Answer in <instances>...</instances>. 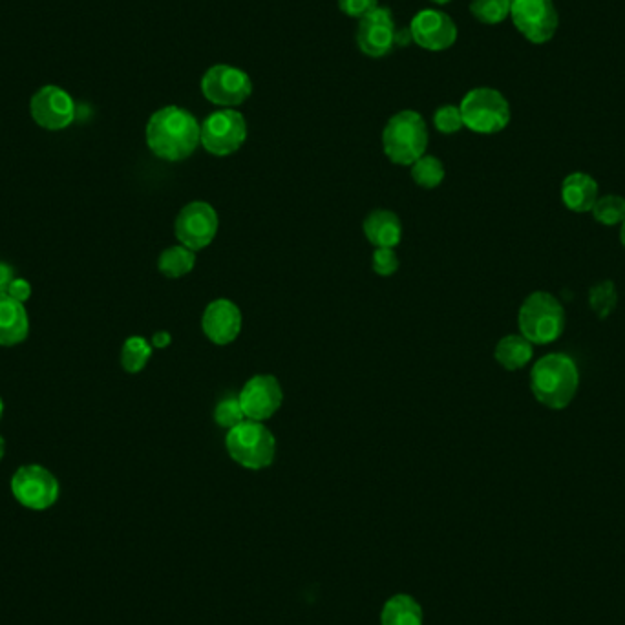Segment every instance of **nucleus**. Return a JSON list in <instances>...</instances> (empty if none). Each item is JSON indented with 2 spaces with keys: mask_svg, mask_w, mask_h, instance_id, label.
Returning a JSON list of instances; mask_svg holds the SVG:
<instances>
[{
  "mask_svg": "<svg viewBox=\"0 0 625 625\" xmlns=\"http://www.w3.org/2000/svg\"><path fill=\"white\" fill-rule=\"evenodd\" d=\"M145 138L156 158L183 161L202 145V125L187 108L163 106L150 116Z\"/></svg>",
  "mask_w": 625,
  "mask_h": 625,
  "instance_id": "f257e3e1",
  "label": "nucleus"
},
{
  "mask_svg": "<svg viewBox=\"0 0 625 625\" xmlns=\"http://www.w3.org/2000/svg\"><path fill=\"white\" fill-rule=\"evenodd\" d=\"M578 386V366L563 353L545 355L530 371V390L543 406L551 410H563L573 403Z\"/></svg>",
  "mask_w": 625,
  "mask_h": 625,
  "instance_id": "f03ea898",
  "label": "nucleus"
},
{
  "mask_svg": "<svg viewBox=\"0 0 625 625\" xmlns=\"http://www.w3.org/2000/svg\"><path fill=\"white\" fill-rule=\"evenodd\" d=\"M428 127L415 110H403L390 117L382 130V150L395 165L412 167L428 149Z\"/></svg>",
  "mask_w": 625,
  "mask_h": 625,
  "instance_id": "7ed1b4c3",
  "label": "nucleus"
},
{
  "mask_svg": "<svg viewBox=\"0 0 625 625\" xmlns=\"http://www.w3.org/2000/svg\"><path fill=\"white\" fill-rule=\"evenodd\" d=\"M225 448L240 467L264 470L275 461L276 439L264 423L245 419L244 423L227 430Z\"/></svg>",
  "mask_w": 625,
  "mask_h": 625,
  "instance_id": "20e7f679",
  "label": "nucleus"
},
{
  "mask_svg": "<svg viewBox=\"0 0 625 625\" xmlns=\"http://www.w3.org/2000/svg\"><path fill=\"white\" fill-rule=\"evenodd\" d=\"M521 335L529 340L530 344H551L562 337L565 329V311L560 300L545 293L536 291L521 304L518 315Z\"/></svg>",
  "mask_w": 625,
  "mask_h": 625,
  "instance_id": "39448f33",
  "label": "nucleus"
},
{
  "mask_svg": "<svg viewBox=\"0 0 625 625\" xmlns=\"http://www.w3.org/2000/svg\"><path fill=\"white\" fill-rule=\"evenodd\" d=\"M463 125L476 134H498L510 123V105L505 96L488 86L474 88L463 97L461 105Z\"/></svg>",
  "mask_w": 625,
  "mask_h": 625,
  "instance_id": "423d86ee",
  "label": "nucleus"
},
{
  "mask_svg": "<svg viewBox=\"0 0 625 625\" xmlns=\"http://www.w3.org/2000/svg\"><path fill=\"white\" fill-rule=\"evenodd\" d=\"M245 139L247 121L233 108L216 110L202 123V147L212 156H231L244 147Z\"/></svg>",
  "mask_w": 625,
  "mask_h": 625,
  "instance_id": "0eeeda50",
  "label": "nucleus"
},
{
  "mask_svg": "<svg viewBox=\"0 0 625 625\" xmlns=\"http://www.w3.org/2000/svg\"><path fill=\"white\" fill-rule=\"evenodd\" d=\"M202 94L212 105L233 108L244 105L251 97L253 81L242 68L231 64H216L203 74Z\"/></svg>",
  "mask_w": 625,
  "mask_h": 625,
  "instance_id": "6e6552de",
  "label": "nucleus"
},
{
  "mask_svg": "<svg viewBox=\"0 0 625 625\" xmlns=\"http://www.w3.org/2000/svg\"><path fill=\"white\" fill-rule=\"evenodd\" d=\"M11 494L30 510H46L59 499V481L48 468L24 465L11 477Z\"/></svg>",
  "mask_w": 625,
  "mask_h": 625,
  "instance_id": "1a4fd4ad",
  "label": "nucleus"
},
{
  "mask_svg": "<svg viewBox=\"0 0 625 625\" xmlns=\"http://www.w3.org/2000/svg\"><path fill=\"white\" fill-rule=\"evenodd\" d=\"M218 225V212L211 203L192 202L185 205L178 214L174 222V234L180 245L198 253L214 242Z\"/></svg>",
  "mask_w": 625,
  "mask_h": 625,
  "instance_id": "9d476101",
  "label": "nucleus"
},
{
  "mask_svg": "<svg viewBox=\"0 0 625 625\" xmlns=\"http://www.w3.org/2000/svg\"><path fill=\"white\" fill-rule=\"evenodd\" d=\"M510 19L532 44L549 43L558 30V11L552 0H514Z\"/></svg>",
  "mask_w": 625,
  "mask_h": 625,
  "instance_id": "9b49d317",
  "label": "nucleus"
},
{
  "mask_svg": "<svg viewBox=\"0 0 625 625\" xmlns=\"http://www.w3.org/2000/svg\"><path fill=\"white\" fill-rule=\"evenodd\" d=\"M245 419L264 423L280 410L284 403V390L275 375L262 373L245 382L238 395Z\"/></svg>",
  "mask_w": 625,
  "mask_h": 625,
  "instance_id": "f8f14e48",
  "label": "nucleus"
},
{
  "mask_svg": "<svg viewBox=\"0 0 625 625\" xmlns=\"http://www.w3.org/2000/svg\"><path fill=\"white\" fill-rule=\"evenodd\" d=\"M33 121L46 130H63L75 119V103L61 86H43L35 92L30 103Z\"/></svg>",
  "mask_w": 625,
  "mask_h": 625,
  "instance_id": "ddd939ff",
  "label": "nucleus"
},
{
  "mask_svg": "<svg viewBox=\"0 0 625 625\" xmlns=\"http://www.w3.org/2000/svg\"><path fill=\"white\" fill-rule=\"evenodd\" d=\"M408 30L412 41L428 52H443L457 41L456 22L443 11H419Z\"/></svg>",
  "mask_w": 625,
  "mask_h": 625,
  "instance_id": "4468645a",
  "label": "nucleus"
},
{
  "mask_svg": "<svg viewBox=\"0 0 625 625\" xmlns=\"http://www.w3.org/2000/svg\"><path fill=\"white\" fill-rule=\"evenodd\" d=\"M397 43V30L393 21L392 11L388 8H377L359 21L357 44L361 52L373 59H381L392 52Z\"/></svg>",
  "mask_w": 625,
  "mask_h": 625,
  "instance_id": "2eb2a0df",
  "label": "nucleus"
},
{
  "mask_svg": "<svg viewBox=\"0 0 625 625\" xmlns=\"http://www.w3.org/2000/svg\"><path fill=\"white\" fill-rule=\"evenodd\" d=\"M244 326L242 309L229 298H216L205 308L202 329L205 337L216 346H229L240 337Z\"/></svg>",
  "mask_w": 625,
  "mask_h": 625,
  "instance_id": "dca6fc26",
  "label": "nucleus"
},
{
  "mask_svg": "<svg viewBox=\"0 0 625 625\" xmlns=\"http://www.w3.org/2000/svg\"><path fill=\"white\" fill-rule=\"evenodd\" d=\"M28 335L30 317L24 304L10 295H0V346H17L28 339Z\"/></svg>",
  "mask_w": 625,
  "mask_h": 625,
  "instance_id": "f3484780",
  "label": "nucleus"
},
{
  "mask_svg": "<svg viewBox=\"0 0 625 625\" xmlns=\"http://www.w3.org/2000/svg\"><path fill=\"white\" fill-rule=\"evenodd\" d=\"M364 236L377 249L388 247L395 249L403 240V222L393 211L377 209L370 212L364 220Z\"/></svg>",
  "mask_w": 625,
  "mask_h": 625,
  "instance_id": "a211bd4d",
  "label": "nucleus"
},
{
  "mask_svg": "<svg viewBox=\"0 0 625 625\" xmlns=\"http://www.w3.org/2000/svg\"><path fill=\"white\" fill-rule=\"evenodd\" d=\"M562 200L569 211L591 212L598 202V183L585 172L569 174L562 183Z\"/></svg>",
  "mask_w": 625,
  "mask_h": 625,
  "instance_id": "6ab92c4d",
  "label": "nucleus"
},
{
  "mask_svg": "<svg viewBox=\"0 0 625 625\" xmlns=\"http://www.w3.org/2000/svg\"><path fill=\"white\" fill-rule=\"evenodd\" d=\"M381 625H423V607L410 594H395L382 607Z\"/></svg>",
  "mask_w": 625,
  "mask_h": 625,
  "instance_id": "aec40b11",
  "label": "nucleus"
},
{
  "mask_svg": "<svg viewBox=\"0 0 625 625\" xmlns=\"http://www.w3.org/2000/svg\"><path fill=\"white\" fill-rule=\"evenodd\" d=\"M534 355L532 344L523 335H507L499 340L494 357L509 371H518L529 364Z\"/></svg>",
  "mask_w": 625,
  "mask_h": 625,
  "instance_id": "412c9836",
  "label": "nucleus"
},
{
  "mask_svg": "<svg viewBox=\"0 0 625 625\" xmlns=\"http://www.w3.org/2000/svg\"><path fill=\"white\" fill-rule=\"evenodd\" d=\"M196 265V253L185 245H174L159 255V273L167 278L189 275Z\"/></svg>",
  "mask_w": 625,
  "mask_h": 625,
  "instance_id": "4be33fe9",
  "label": "nucleus"
},
{
  "mask_svg": "<svg viewBox=\"0 0 625 625\" xmlns=\"http://www.w3.org/2000/svg\"><path fill=\"white\" fill-rule=\"evenodd\" d=\"M152 344L145 337H128L121 348V366L127 373H141L152 357Z\"/></svg>",
  "mask_w": 625,
  "mask_h": 625,
  "instance_id": "5701e85b",
  "label": "nucleus"
},
{
  "mask_svg": "<svg viewBox=\"0 0 625 625\" xmlns=\"http://www.w3.org/2000/svg\"><path fill=\"white\" fill-rule=\"evenodd\" d=\"M410 174L415 185L423 189H435L445 181L446 170L443 161L430 154H424L410 167Z\"/></svg>",
  "mask_w": 625,
  "mask_h": 625,
  "instance_id": "b1692460",
  "label": "nucleus"
},
{
  "mask_svg": "<svg viewBox=\"0 0 625 625\" xmlns=\"http://www.w3.org/2000/svg\"><path fill=\"white\" fill-rule=\"evenodd\" d=\"M618 304V293H616L615 282L605 280L589 291V306L598 318H607L615 311Z\"/></svg>",
  "mask_w": 625,
  "mask_h": 625,
  "instance_id": "393cba45",
  "label": "nucleus"
},
{
  "mask_svg": "<svg viewBox=\"0 0 625 625\" xmlns=\"http://www.w3.org/2000/svg\"><path fill=\"white\" fill-rule=\"evenodd\" d=\"M591 212L596 222L602 223L605 227H613L625 220V200L622 196L609 194L604 198H598Z\"/></svg>",
  "mask_w": 625,
  "mask_h": 625,
  "instance_id": "a878e982",
  "label": "nucleus"
},
{
  "mask_svg": "<svg viewBox=\"0 0 625 625\" xmlns=\"http://www.w3.org/2000/svg\"><path fill=\"white\" fill-rule=\"evenodd\" d=\"M512 0H472L470 13L483 24H499L510 17Z\"/></svg>",
  "mask_w": 625,
  "mask_h": 625,
  "instance_id": "bb28decb",
  "label": "nucleus"
},
{
  "mask_svg": "<svg viewBox=\"0 0 625 625\" xmlns=\"http://www.w3.org/2000/svg\"><path fill=\"white\" fill-rule=\"evenodd\" d=\"M214 421L225 430H231L234 426H238L240 423H244L245 414L242 410V404L238 397H225L220 403L216 404L214 408Z\"/></svg>",
  "mask_w": 625,
  "mask_h": 625,
  "instance_id": "cd10ccee",
  "label": "nucleus"
},
{
  "mask_svg": "<svg viewBox=\"0 0 625 625\" xmlns=\"http://www.w3.org/2000/svg\"><path fill=\"white\" fill-rule=\"evenodd\" d=\"M434 127L441 134H457L461 128L465 127L459 106H439L434 114Z\"/></svg>",
  "mask_w": 625,
  "mask_h": 625,
  "instance_id": "c85d7f7f",
  "label": "nucleus"
},
{
  "mask_svg": "<svg viewBox=\"0 0 625 625\" xmlns=\"http://www.w3.org/2000/svg\"><path fill=\"white\" fill-rule=\"evenodd\" d=\"M373 271L379 276H392L397 273L399 269V256L395 253V249H388V247H381V249H375L373 253Z\"/></svg>",
  "mask_w": 625,
  "mask_h": 625,
  "instance_id": "c756f323",
  "label": "nucleus"
},
{
  "mask_svg": "<svg viewBox=\"0 0 625 625\" xmlns=\"http://www.w3.org/2000/svg\"><path fill=\"white\" fill-rule=\"evenodd\" d=\"M377 8H379V0H339V10L351 19H359V21Z\"/></svg>",
  "mask_w": 625,
  "mask_h": 625,
  "instance_id": "7c9ffc66",
  "label": "nucleus"
},
{
  "mask_svg": "<svg viewBox=\"0 0 625 625\" xmlns=\"http://www.w3.org/2000/svg\"><path fill=\"white\" fill-rule=\"evenodd\" d=\"M6 295H10L11 298H15V300H19V302H28L30 298H32V284L26 280V278H22V276H17L13 282L10 284V289H8V293Z\"/></svg>",
  "mask_w": 625,
  "mask_h": 625,
  "instance_id": "2f4dec72",
  "label": "nucleus"
},
{
  "mask_svg": "<svg viewBox=\"0 0 625 625\" xmlns=\"http://www.w3.org/2000/svg\"><path fill=\"white\" fill-rule=\"evenodd\" d=\"M17 271H15V267H11L10 264H6V262H0V295H6L8 293V289H10V284L17 278Z\"/></svg>",
  "mask_w": 625,
  "mask_h": 625,
  "instance_id": "473e14b6",
  "label": "nucleus"
},
{
  "mask_svg": "<svg viewBox=\"0 0 625 625\" xmlns=\"http://www.w3.org/2000/svg\"><path fill=\"white\" fill-rule=\"evenodd\" d=\"M170 342H172V337H170V333L167 331H158L154 337H152V348H158V350H163V348H167L170 346Z\"/></svg>",
  "mask_w": 625,
  "mask_h": 625,
  "instance_id": "72a5a7b5",
  "label": "nucleus"
},
{
  "mask_svg": "<svg viewBox=\"0 0 625 625\" xmlns=\"http://www.w3.org/2000/svg\"><path fill=\"white\" fill-rule=\"evenodd\" d=\"M4 454H6V441H4V437L0 435V461H2Z\"/></svg>",
  "mask_w": 625,
  "mask_h": 625,
  "instance_id": "f704fd0d",
  "label": "nucleus"
},
{
  "mask_svg": "<svg viewBox=\"0 0 625 625\" xmlns=\"http://www.w3.org/2000/svg\"><path fill=\"white\" fill-rule=\"evenodd\" d=\"M620 240H622V245L625 247V220L622 222V229H620Z\"/></svg>",
  "mask_w": 625,
  "mask_h": 625,
  "instance_id": "c9c22d12",
  "label": "nucleus"
},
{
  "mask_svg": "<svg viewBox=\"0 0 625 625\" xmlns=\"http://www.w3.org/2000/svg\"><path fill=\"white\" fill-rule=\"evenodd\" d=\"M432 2H435V4H441V6H445V4H448V2H452V0H432Z\"/></svg>",
  "mask_w": 625,
  "mask_h": 625,
  "instance_id": "e433bc0d",
  "label": "nucleus"
},
{
  "mask_svg": "<svg viewBox=\"0 0 625 625\" xmlns=\"http://www.w3.org/2000/svg\"><path fill=\"white\" fill-rule=\"evenodd\" d=\"M2 414H4V401H2V397H0V419H2Z\"/></svg>",
  "mask_w": 625,
  "mask_h": 625,
  "instance_id": "4c0bfd02",
  "label": "nucleus"
}]
</instances>
